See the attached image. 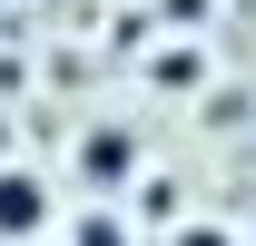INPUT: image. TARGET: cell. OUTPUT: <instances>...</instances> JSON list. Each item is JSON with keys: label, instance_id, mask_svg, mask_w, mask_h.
Wrapping results in <instances>:
<instances>
[{"label": "cell", "instance_id": "6da1fadb", "mask_svg": "<svg viewBox=\"0 0 256 246\" xmlns=\"http://www.w3.org/2000/svg\"><path fill=\"white\" fill-rule=\"evenodd\" d=\"M69 168H79V187H89V207H118L128 187L148 178V138H138L128 118H89V128H79V158H69Z\"/></svg>", "mask_w": 256, "mask_h": 246}, {"label": "cell", "instance_id": "7a4b0ae2", "mask_svg": "<svg viewBox=\"0 0 256 246\" xmlns=\"http://www.w3.org/2000/svg\"><path fill=\"white\" fill-rule=\"evenodd\" d=\"M50 226H60L50 178L20 168V158H0V246H50Z\"/></svg>", "mask_w": 256, "mask_h": 246}, {"label": "cell", "instance_id": "3957f363", "mask_svg": "<svg viewBox=\"0 0 256 246\" xmlns=\"http://www.w3.org/2000/svg\"><path fill=\"white\" fill-rule=\"evenodd\" d=\"M60 246H138V226H128L118 207H79V216L60 226Z\"/></svg>", "mask_w": 256, "mask_h": 246}, {"label": "cell", "instance_id": "277c9868", "mask_svg": "<svg viewBox=\"0 0 256 246\" xmlns=\"http://www.w3.org/2000/svg\"><path fill=\"white\" fill-rule=\"evenodd\" d=\"M148 79H158V89H197V79H207V50H197V40H168L158 60H148Z\"/></svg>", "mask_w": 256, "mask_h": 246}, {"label": "cell", "instance_id": "5b68a950", "mask_svg": "<svg viewBox=\"0 0 256 246\" xmlns=\"http://www.w3.org/2000/svg\"><path fill=\"white\" fill-rule=\"evenodd\" d=\"M158 246H246V236H236L226 216H178V226H168Z\"/></svg>", "mask_w": 256, "mask_h": 246}, {"label": "cell", "instance_id": "8992f818", "mask_svg": "<svg viewBox=\"0 0 256 246\" xmlns=\"http://www.w3.org/2000/svg\"><path fill=\"white\" fill-rule=\"evenodd\" d=\"M0 158H10V118H0Z\"/></svg>", "mask_w": 256, "mask_h": 246}]
</instances>
